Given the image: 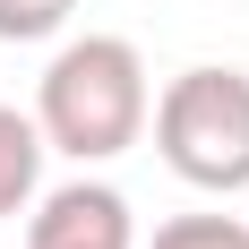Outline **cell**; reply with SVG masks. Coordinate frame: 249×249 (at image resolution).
Returning <instances> with one entry per match:
<instances>
[{
  "instance_id": "cell-1",
  "label": "cell",
  "mask_w": 249,
  "mask_h": 249,
  "mask_svg": "<svg viewBox=\"0 0 249 249\" xmlns=\"http://www.w3.org/2000/svg\"><path fill=\"white\" fill-rule=\"evenodd\" d=\"M155 95H146V60L121 35H77V43L52 52L43 86H35V129H43L52 155L69 163H112V155L138 146Z\"/></svg>"
},
{
  "instance_id": "cell-2",
  "label": "cell",
  "mask_w": 249,
  "mask_h": 249,
  "mask_svg": "<svg viewBox=\"0 0 249 249\" xmlns=\"http://www.w3.org/2000/svg\"><path fill=\"white\" fill-rule=\"evenodd\" d=\"M155 146L189 189H249V69H180L155 95Z\"/></svg>"
},
{
  "instance_id": "cell-3",
  "label": "cell",
  "mask_w": 249,
  "mask_h": 249,
  "mask_svg": "<svg viewBox=\"0 0 249 249\" xmlns=\"http://www.w3.org/2000/svg\"><path fill=\"white\" fill-rule=\"evenodd\" d=\"M26 249H138V224H129V198L112 180H69L35 198L26 215Z\"/></svg>"
},
{
  "instance_id": "cell-4",
  "label": "cell",
  "mask_w": 249,
  "mask_h": 249,
  "mask_svg": "<svg viewBox=\"0 0 249 249\" xmlns=\"http://www.w3.org/2000/svg\"><path fill=\"white\" fill-rule=\"evenodd\" d=\"M43 129H35V112H18V103H0V215H26V206L43 198Z\"/></svg>"
},
{
  "instance_id": "cell-5",
  "label": "cell",
  "mask_w": 249,
  "mask_h": 249,
  "mask_svg": "<svg viewBox=\"0 0 249 249\" xmlns=\"http://www.w3.org/2000/svg\"><path fill=\"white\" fill-rule=\"evenodd\" d=\"M146 249H249V224L241 215H172V224H155Z\"/></svg>"
},
{
  "instance_id": "cell-6",
  "label": "cell",
  "mask_w": 249,
  "mask_h": 249,
  "mask_svg": "<svg viewBox=\"0 0 249 249\" xmlns=\"http://www.w3.org/2000/svg\"><path fill=\"white\" fill-rule=\"evenodd\" d=\"M69 9L77 0H0V43H43L69 26Z\"/></svg>"
}]
</instances>
